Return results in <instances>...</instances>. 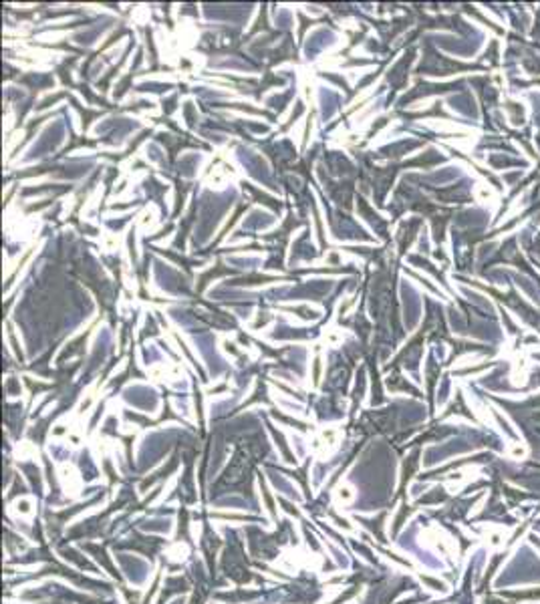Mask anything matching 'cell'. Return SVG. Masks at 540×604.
Instances as JSON below:
<instances>
[{
	"mask_svg": "<svg viewBox=\"0 0 540 604\" xmlns=\"http://www.w3.org/2000/svg\"><path fill=\"white\" fill-rule=\"evenodd\" d=\"M526 453H528V449H526L524 445H520V443H512V445L508 447V455H510V457H514V459H522V457H526Z\"/></svg>",
	"mask_w": 540,
	"mask_h": 604,
	"instance_id": "1",
	"label": "cell"
},
{
	"mask_svg": "<svg viewBox=\"0 0 540 604\" xmlns=\"http://www.w3.org/2000/svg\"><path fill=\"white\" fill-rule=\"evenodd\" d=\"M488 542H490L492 548H500V546L504 544V536H502L500 532H492V534L488 536Z\"/></svg>",
	"mask_w": 540,
	"mask_h": 604,
	"instance_id": "2",
	"label": "cell"
}]
</instances>
